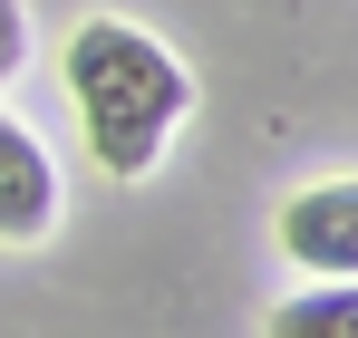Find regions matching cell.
Masks as SVG:
<instances>
[{
    "mask_svg": "<svg viewBox=\"0 0 358 338\" xmlns=\"http://www.w3.org/2000/svg\"><path fill=\"white\" fill-rule=\"evenodd\" d=\"M59 78H68V97H78L87 155L107 174H155L165 135H175L184 107H194L184 58L165 49L155 29H136V20H78L68 49H59Z\"/></svg>",
    "mask_w": 358,
    "mask_h": 338,
    "instance_id": "1",
    "label": "cell"
},
{
    "mask_svg": "<svg viewBox=\"0 0 358 338\" xmlns=\"http://www.w3.org/2000/svg\"><path fill=\"white\" fill-rule=\"evenodd\" d=\"M281 251H291L310 281H358V174L300 184L291 203H281Z\"/></svg>",
    "mask_w": 358,
    "mask_h": 338,
    "instance_id": "2",
    "label": "cell"
},
{
    "mask_svg": "<svg viewBox=\"0 0 358 338\" xmlns=\"http://www.w3.org/2000/svg\"><path fill=\"white\" fill-rule=\"evenodd\" d=\"M49 232H59V165H49V145H39L20 116L0 107V242L29 251V242H49Z\"/></svg>",
    "mask_w": 358,
    "mask_h": 338,
    "instance_id": "3",
    "label": "cell"
},
{
    "mask_svg": "<svg viewBox=\"0 0 358 338\" xmlns=\"http://www.w3.org/2000/svg\"><path fill=\"white\" fill-rule=\"evenodd\" d=\"M262 338H358V281H320L300 300H281Z\"/></svg>",
    "mask_w": 358,
    "mask_h": 338,
    "instance_id": "4",
    "label": "cell"
},
{
    "mask_svg": "<svg viewBox=\"0 0 358 338\" xmlns=\"http://www.w3.org/2000/svg\"><path fill=\"white\" fill-rule=\"evenodd\" d=\"M20 68H29V10H20V0H0V87H10Z\"/></svg>",
    "mask_w": 358,
    "mask_h": 338,
    "instance_id": "5",
    "label": "cell"
}]
</instances>
